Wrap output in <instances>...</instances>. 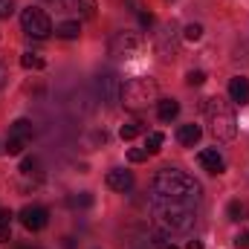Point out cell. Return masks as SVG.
<instances>
[{"label":"cell","instance_id":"7a4b0ae2","mask_svg":"<svg viewBox=\"0 0 249 249\" xmlns=\"http://www.w3.org/2000/svg\"><path fill=\"white\" fill-rule=\"evenodd\" d=\"M151 212H154V217L160 220V226L162 229H168V232H191L194 229V223H197V214H194V209L191 206H183V203H174V200H165V197H151Z\"/></svg>","mask_w":249,"mask_h":249},{"label":"cell","instance_id":"1f68e13d","mask_svg":"<svg viewBox=\"0 0 249 249\" xmlns=\"http://www.w3.org/2000/svg\"><path fill=\"white\" fill-rule=\"evenodd\" d=\"M6 78H9V70H6V64L0 61V87L6 84Z\"/></svg>","mask_w":249,"mask_h":249},{"label":"cell","instance_id":"d6a6232c","mask_svg":"<svg viewBox=\"0 0 249 249\" xmlns=\"http://www.w3.org/2000/svg\"><path fill=\"white\" fill-rule=\"evenodd\" d=\"M64 249H75V238H64Z\"/></svg>","mask_w":249,"mask_h":249},{"label":"cell","instance_id":"7402d4cb","mask_svg":"<svg viewBox=\"0 0 249 249\" xmlns=\"http://www.w3.org/2000/svg\"><path fill=\"white\" fill-rule=\"evenodd\" d=\"M203 81H206V72H203V70H191V72L186 75V84H188V87H200Z\"/></svg>","mask_w":249,"mask_h":249},{"label":"cell","instance_id":"8fae6325","mask_svg":"<svg viewBox=\"0 0 249 249\" xmlns=\"http://www.w3.org/2000/svg\"><path fill=\"white\" fill-rule=\"evenodd\" d=\"M197 162H200V168L209 171V174H223V171H226V162H223V157H220L214 148L200 151V154H197Z\"/></svg>","mask_w":249,"mask_h":249},{"label":"cell","instance_id":"4316f807","mask_svg":"<svg viewBox=\"0 0 249 249\" xmlns=\"http://www.w3.org/2000/svg\"><path fill=\"white\" fill-rule=\"evenodd\" d=\"M15 12V0H0V20Z\"/></svg>","mask_w":249,"mask_h":249},{"label":"cell","instance_id":"f546056e","mask_svg":"<svg viewBox=\"0 0 249 249\" xmlns=\"http://www.w3.org/2000/svg\"><path fill=\"white\" fill-rule=\"evenodd\" d=\"M139 23H142V26H154V15L142 12V15H139Z\"/></svg>","mask_w":249,"mask_h":249},{"label":"cell","instance_id":"52a82bcc","mask_svg":"<svg viewBox=\"0 0 249 249\" xmlns=\"http://www.w3.org/2000/svg\"><path fill=\"white\" fill-rule=\"evenodd\" d=\"M32 122L29 119H15L12 124V130H9V142H6V151L12 154V157H18V154H23V148L32 142Z\"/></svg>","mask_w":249,"mask_h":249},{"label":"cell","instance_id":"4dcf8cb0","mask_svg":"<svg viewBox=\"0 0 249 249\" xmlns=\"http://www.w3.org/2000/svg\"><path fill=\"white\" fill-rule=\"evenodd\" d=\"M0 223H12V212L9 209H0Z\"/></svg>","mask_w":249,"mask_h":249},{"label":"cell","instance_id":"3957f363","mask_svg":"<svg viewBox=\"0 0 249 249\" xmlns=\"http://www.w3.org/2000/svg\"><path fill=\"white\" fill-rule=\"evenodd\" d=\"M203 113H206V119H209V130L214 133V139H220V142L235 139V133H238V119H235V110L229 107V102H223L220 96H212V99H206Z\"/></svg>","mask_w":249,"mask_h":249},{"label":"cell","instance_id":"5b68a950","mask_svg":"<svg viewBox=\"0 0 249 249\" xmlns=\"http://www.w3.org/2000/svg\"><path fill=\"white\" fill-rule=\"evenodd\" d=\"M20 26H23V32L32 35V38H47V35L53 32L50 15H47L44 9H38V6H29V9L20 12Z\"/></svg>","mask_w":249,"mask_h":249},{"label":"cell","instance_id":"ac0fdd59","mask_svg":"<svg viewBox=\"0 0 249 249\" xmlns=\"http://www.w3.org/2000/svg\"><path fill=\"white\" fill-rule=\"evenodd\" d=\"M67 206H70V209H90V206H93V194H90V191H81V194H75V197H67Z\"/></svg>","mask_w":249,"mask_h":249},{"label":"cell","instance_id":"5bb4252c","mask_svg":"<svg viewBox=\"0 0 249 249\" xmlns=\"http://www.w3.org/2000/svg\"><path fill=\"white\" fill-rule=\"evenodd\" d=\"M200 136H203L200 124H180V130H177V142L186 145V148H194L200 142Z\"/></svg>","mask_w":249,"mask_h":249},{"label":"cell","instance_id":"83f0119b","mask_svg":"<svg viewBox=\"0 0 249 249\" xmlns=\"http://www.w3.org/2000/svg\"><path fill=\"white\" fill-rule=\"evenodd\" d=\"M12 238V223H0V244H6Z\"/></svg>","mask_w":249,"mask_h":249},{"label":"cell","instance_id":"ffe728a7","mask_svg":"<svg viewBox=\"0 0 249 249\" xmlns=\"http://www.w3.org/2000/svg\"><path fill=\"white\" fill-rule=\"evenodd\" d=\"M20 67L23 70H44V58L35 55V53H23L20 55Z\"/></svg>","mask_w":249,"mask_h":249},{"label":"cell","instance_id":"9a60e30c","mask_svg":"<svg viewBox=\"0 0 249 249\" xmlns=\"http://www.w3.org/2000/svg\"><path fill=\"white\" fill-rule=\"evenodd\" d=\"M177 113H180V102H177V99H160V102H157V116H160L162 122H171Z\"/></svg>","mask_w":249,"mask_h":249},{"label":"cell","instance_id":"e575fe53","mask_svg":"<svg viewBox=\"0 0 249 249\" xmlns=\"http://www.w3.org/2000/svg\"><path fill=\"white\" fill-rule=\"evenodd\" d=\"M162 249H177V247H174V244H165V247H162Z\"/></svg>","mask_w":249,"mask_h":249},{"label":"cell","instance_id":"4fadbf2b","mask_svg":"<svg viewBox=\"0 0 249 249\" xmlns=\"http://www.w3.org/2000/svg\"><path fill=\"white\" fill-rule=\"evenodd\" d=\"M229 99L235 102V105H247L249 102V78H244V75H235L232 81H229Z\"/></svg>","mask_w":249,"mask_h":249},{"label":"cell","instance_id":"f1b7e54d","mask_svg":"<svg viewBox=\"0 0 249 249\" xmlns=\"http://www.w3.org/2000/svg\"><path fill=\"white\" fill-rule=\"evenodd\" d=\"M235 244H238L241 249H249V232H241V235L235 238Z\"/></svg>","mask_w":249,"mask_h":249},{"label":"cell","instance_id":"d4e9b609","mask_svg":"<svg viewBox=\"0 0 249 249\" xmlns=\"http://www.w3.org/2000/svg\"><path fill=\"white\" fill-rule=\"evenodd\" d=\"M47 3L61 9V12H75V0H47Z\"/></svg>","mask_w":249,"mask_h":249},{"label":"cell","instance_id":"e0dca14e","mask_svg":"<svg viewBox=\"0 0 249 249\" xmlns=\"http://www.w3.org/2000/svg\"><path fill=\"white\" fill-rule=\"evenodd\" d=\"M78 20H64V23H58L55 26V35L58 38H64V41H72V38H78Z\"/></svg>","mask_w":249,"mask_h":249},{"label":"cell","instance_id":"30bf717a","mask_svg":"<svg viewBox=\"0 0 249 249\" xmlns=\"http://www.w3.org/2000/svg\"><path fill=\"white\" fill-rule=\"evenodd\" d=\"M177 26L174 23H165L160 32H157V50H160V55L162 58H174L177 55Z\"/></svg>","mask_w":249,"mask_h":249},{"label":"cell","instance_id":"277c9868","mask_svg":"<svg viewBox=\"0 0 249 249\" xmlns=\"http://www.w3.org/2000/svg\"><path fill=\"white\" fill-rule=\"evenodd\" d=\"M160 102V87L148 75H136L122 84V105L127 110H145L148 105Z\"/></svg>","mask_w":249,"mask_h":249},{"label":"cell","instance_id":"8992f818","mask_svg":"<svg viewBox=\"0 0 249 249\" xmlns=\"http://www.w3.org/2000/svg\"><path fill=\"white\" fill-rule=\"evenodd\" d=\"M96 90H99V96H102V102H105L107 107L122 105V81H119L116 72H110V70L99 72V78H96Z\"/></svg>","mask_w":249,"mask_h":249},{"label":"cell","instance_id":"7c38bea8","mask_svg":"<svg viewBox=\"0 0 249 249\" xmlns=\"http://www.w3.org/2000/svg\"><path fill=\"white\" fill-rule=\"evenodd\" d=\"M105 183H107V188H113V191L124 194V191H130V188H133V174H130V171H124V168H113V171H107Z\"/></svg>","mask_w":249,"mask_h":249},{"label":"cell","instance_id":"603a6c76","mask_svg":"<svg viewBox=\"0 0 249 249\" xmlns=\"http://www.w3.org/2000/svg\"><path fill=\"white\" fill-rule=\"evenodd\" d=\"M148 157H151V154H148L145 148H130V151H127V160H130V162H145Z\"/></svg>","mask_w":249,"mask_h":249},{"label":"cell","instance_id":"44dd1931","mask_svg":"<svg viewBox=\"0 0 249 249\" xmlns=\"http://www.w3.org/2000/svg\"><path fill=\"white\" fill-rule=\"evenodd\" d=\"M162 142H165V136H162L160 130H154V133H148V139H145V151H148V154H157V151L162 148Z\"/></svg>","mask_w":249,"mask_h":249},{"label":"cell","instance_id":"836d02e7","mask_svg":"<svg viewBox=\"0 0 249 249\" xmlns=\"http://www.w3.org/2000/svg\"><path fill=\"white\" fill-rule=\"evenodd\" d=\"M186 249H203V244H200V241H188Z\"/></svg>","mask_w":249,"mask_h":249},{"label":"cell","instance_id":"d6986e66","mask_svg":"<svg viewBox=\"0 0 249 249\" xmlns=\"http://www.w3.org/2000/svg\"><path fill=\"white\" fill-rule=\"evenodd\" d=\"M142 130H145V124L139 122V119H133V122L122 124V130H119V136H122V139H136V136H139Z\"/></svg>","mask_w":249,"mask_h":249},{"label":"cell","instance_id":"cb8c5ba5","mask_svg":"<svg viewBox=\"0 0 249 249\" xmlns=\"http://www.w3.org/2000/svg\"><path fill=\"white\" fill-rule=\"evenodd\" d=\"M186 38L188 41H200V38H203V26H200V23H188L186 26Z\"/></svg>","mask_w":249,"mask_h":249},{"label":"cell","instance_id":"484cf974","mask_svg":"<svg viewBox=\"0 0 249 249\" xmlns=\"http://www.w3.org/2000/svg\"><path fill=\"white\" fill-rule=\"evenodd\" d=\"M35 168H38V160H35V157H26V160L20 162V171H23V174H32Z\"/></svg>","mask_w":249,"mask_h":249},{"label":"cell","instance_id":"2e32d148","mask_svg":"<svg viewBox=\"0 0 249 249\" xmlns=\"http://www.w3.org/2000/svg\"><path fill=\"white\" fill-rule=\"evenodd\" d=\"M247 214H249V203H244V200H232L226 206V217L229 220H247Z\"/></svg>","mask_w":249,"mask_h":249},{"label":"cell","instance_id":"ba28073f","mask_svg":"<svg viewBox=\"0 0 249 249\" xmlns=\"http://www.w3.org/2000/svg\"><path fill=\"white\" fill-rule=\"evenodd\" d=\"M139 47H142V38H139L136 32H116V35L110 38V55H116V58H130V55H136Z\"/></svg>","mask_w":249,"mask_h":249},{"label":"cell","instance_id":"6da1fadb","mask_svg":"<svg viewBox=\"0 0 249 249\" xmlns=\"http://www.w3.org/2000/svg\"><path fill=\"white\" fill-rule=\"evenodd\" d=\"M200 191H203L200 183L180 168H160L154 177V194L157 197H165V200H174L183 206H197Z\"/></svg>","mask_w":249,"mask_h":249},{"label":"cell","instance_id":"9c48e42d","mask_svg":"<svg viewBox=\"0 0 249 249\" xmlns=\"http://www.w3.org/2000/svg\"><path fill=\"white\" fill-rule=\"evenodd\" d=\"M18 217H20L23 229H29V232H41V229L50 223V212H47L44 206H23Z\"/></svg>","mask_w":249,"mask_h":249}]
</instances>
